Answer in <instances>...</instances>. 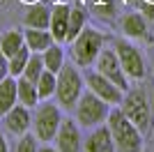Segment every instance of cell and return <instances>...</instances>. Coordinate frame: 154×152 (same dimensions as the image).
Returning a JSON list of instances; mask_svg holds the SVG:
<instances>
[{
    "mask_svg": "<svg viewBox=\"0 0 154 152\" xmlns=\"http://www.w3.org/2000/svg\"><path fill=\"white\" fill-rule=\"evenodd\" d=\"M113 51L117 53V60L122 65V71L131 81H143L145 78V60H143L140 49H136L127 39H117L113 44Z\"/></svg>",
    "mask_w": 154,
    "mask_h": 152,
    "instance_id": "cell-7",
    "label": "cell"
},
{
    "mask_svg": "<svg viewBox=\"0 0 154 152\" xmlns=\"http://www.w3.org/2000/svg\"><path fill=\"white\" fill-rule=\"evenodd\" d=\"M140 152H147V150H140Z\"/></svg>",
    "mask_w": 154,
    "mask_h": 152,
    "instance_id": "cell-29",
    "label": "cell"
},
{
    "mask_svg": "<svg viewBox=\"0 0 154 152\" xmlns=\"http://www.w3.org/2000/svg\"><path fill=\"white\" fill-rule=\"evenodd\" d=\"M32 108L23 106V104H14L5 115H2V120H5V129L12 136H23L26 131H30L32 127Z\"/></svg>",
    "mask_w": 154,
    "mask_h": 152,
    "instance_id": "cell-11",
    "label": "cell"
},
{
    "mask_svg": "<svg viewBox=\"0 0 154 152\" xmlns=\"http://www.w3.org/2000/svg\"><path fill=\"white\" fill-rule=\"evenodd\" d=\"M83 152H115V143L106 122L92 127V131L83 138Z\"/></svg>",
    "mask_w": 154,
    "mask_h": 152,
    "instance_id": "cell-12",
    "label": "cell"
},
{
    "mask_svg": "<svg viewBox=\"0 0 154 152\" xmlns=\"http://www.w3.org/2000/svg\"><path fill=\"white\" fill-rule=\"evenodd\" d=\"M103 42H106V37H103L101 32L85 25L83 30L76 35V39L69 42L74 65H78V67H90V65H94L99 51L103 49Z\"/></svg>",
    "mask_w": 154,
    "mask_h": 152,
    "instance_id": "cell-4",
    "label": "cell"
},
{
    "mask_svg": "<svg viewBox=\"0 0 154 152\" xmlns=\"http://www.w3.org/2000/svg\"><path fill=\"white\" fill-rule=\"evenodd\" d=\"M85 90V78L78 71V65L64 62L58 71V85H55V99L62 108H74Z\"/></svg>",
    "mask_w": 154,
    "mask_h": 152,
    "instance_id": "cell-2",
    "label": "cell"
},
{
    "mask_svg": "<svg viewBox=\"0 0 154 152\" xmlns=\"http://www.w3.org/2000/svg\"><path fill=\"white\" fill-rule=\"evenodd\" d=\"M88 25V12L83 5H71L69 7V28H67V42L76 39V35Z\"/></svg>",
    "mask_w": 154,
    "mask_h": 152,
    "instance_id": "cell-18",
    "label": "cell"
},
{
    "mask_svg": "<svg viewBox=\"0 0 154 152\" xmlns=\"http://www.w3.org/2000/svg\"><path fill=\"white\" fill-rule=\"evenodd\" d=\"M23 44H26V37H23L21 30H7L5 35L0 37V51H2L5 58H12Z\"/></svg>",
    "mask_w": 154,
    "mask_h": 152,
    "instance_id": "cell-21",
    "label": "cell"
},
{
    "mask_svg": "<svg viewBox=\"0 0 154 152\" xmlns=\"http://www.w3.org/2000/svg\"><path fill=\"white\" fill-rule=\"evenodd\" d=\"M39 150V141L35 134L26 131L23 136H19V143H16V152H37Z\"/></svg>",
    "mask_w": 154,
    "mask_h": 152,
    "instance_id": "cell-25",
    "label": "cell"
},
{
    "mask_svg": "<svg viewBox=\"0 0 154 152\" xmlns=\"http://www.w3.org/2000/svg\"><path fill=\"white\" fill-rule=\"evenodd\" d=\"M60 122H62L60 104L44 99L35 106V113H32V134L37 136L39 143H51L55 138V134H58Z\"/></svg>",
    "mask_w": 154,
    "mask_h": 152,
    "instance_id": "cell-3",
    "label": "cell"
},
{
    "mask_svg": "<svg viewBox=\"0 0 154 152\" xmlns=\"http://www.w3.org/2000/svg\"><path fill=\"white\" fill-rule=\"evenodd\" d=\"M147 30V25H145V19H143V14L138 12H129L122 16V32L127 37H143Z\"/></svg>",
    "mask_w": 154,
    "mask_h": 152,
    "instance_id": "cell-20",
    "label": "cell"
},
{
    "mask_svg": "<svg viewBox=\"0 0 154 152\" xmlns=\"http://www.w3.org/2000/svg\"><path fill=\"white\" fill-rule=\"evenodd\" d=\"M120 108L122 113L127 115L129 120L134 122L143 134L149 129V120H152V113H149V99H147V92L143 88H134V90H127L120 101Z\"/></svg>",
    "mask_w": 154,
    "mask_h": 152,
    "instance_id": "cell-6",
    "label": "cell"
},
{
    "mask_svg": "<svg viewBox=\"0 0 154 152\" xmlns=\"http://www.w3.org/2000/svg\"><path fill=\"white\" fill-rule=\"evenodd\" d=\"M28 58H30V49H28L26 44L21 46L12 58H7V62H9V76L19 78V76L23 74V69H26V65H28Z\"/></svg>",
    "mask_w": 154,
    "mask_h": 152,
    "instance_id": "cell-23",
    "label": "cell"
},
{
    "mask_svg": "<svg viewBox=\"0 0 154 152\" xmlns=\"http://www.w3.org/2000/svg\"><path fill=\"white\" fill-rule=\"evenodd\" d=\"M85 85H88L90 92H94L99 99H103L106 104H110V106H120V101H122V97H124L122 88H117L110 78H106V76L99 74L97 69L85 74Z\"/></svg>",
    "mask_w": 154,
    "mask_h": 152,
    "instance_id": "cell-9",
    "label": "cell"
},
{
    "mask_svg": "<svg viewBox=\"0 0 154 152\" xmlns=\"http://www.w3.org/2000/svg\"><path fill=\"white\" fill-rule=\"evenodd\" d=\"M42 60H44V67L48 71L58 74V71L62 69V65H64V51H62V46H60L58 42H53L46 51H42Z\"/></svg>",
    "mask_w": 154,
    "mask_h": 152,
    "instance_id": "cell-19",
    "label": "cell"
},
{
    "mask_svg": "<svg viewBox=\"0 0 154 152\" xmlns=\"http://www.w3.org/2000/svg\"><path fill=\"white\" fill-rule=\"evenodd\" d=\"M37 152H58V147H53V145H48V143H44V145H39Z\"/></svg>",
    "mask_w": 154,
    "mask_h": 152,
    "instance_id": "cell-27",
    "label": "cell"
},
{
    "mask_svg": "<svg viewBox=\"0 0 154 152\" xmlns=\"http://www.w3.org/2000/svg\"><path fill=\"white\" fill-rule=\"evenodd\" d=\"M19 104V97H16V78L14 76H5L0 81V118L14 106Z\"/></svg>",
    "mask_w": 154,
    "mask_h": 152,
    "instance_id": "cell-17",
    "label": "cell"
},
{
    "mask_svg": "<svg viewBox=\"0 0 154 152\" xmlns=\"http://www.w3.org/2000/svg\"><path fill=\"white\" fill-rule=\"evenodd\" d=\"M23 23L26 28H39V30H48V23H51V7L48 5H30L28 7L26 16H23Z\"/></svg>",
    "mask_w": 154,
    "mask_h": 152,
    "instance_id": "cell-14",
    "label": "cell"
},
{
    "mask_svg": "<svg viewBox=\"0 0 154 152\" xmlns=\"http://www.w3.org/2000/svg\"><path fill=\"white\" fill-rule=\"evenodd\" d=\"M67 28H69V5H55L51 7V23H48V30H51L53 39L58 44L67 42Z\"/></svg>",
    "mask_w": 154,
    "mask_h": 152,
    "instance_id": "cell-13",
    "label": "cell"
},
{
    "mask_svg": "<svg viewBox=\"0 0 154 152\" xmlns=\"http://www.w3.org/2000/svg\"><path fill=\"white\" fill-rule=\"evenodd\" d=\"M0 152H9V147H7V141H5V134L0 131Z\"/></svg>",
    "mask_w": 154,
    "mask_h": 152,
    "instance_id": "cell-28",
    "label": "cell"
},
{
    "mask_svg": "<svg viewBox=\"0 0 154 152\" xmlns=\"http://www.w3.org/2000/svg\"><path fill=\"white\" fill-rule=\"evenodd\" d=\"M115 143V152H140L143 150V131L122 113L120 106H110L106 120Z\"/></svg>",
    "mask_w": 154,
    "mask_h": 152,
    "instance_id": "cell-1",
    "label": "cell"
},
{
    "mask_svg": "<svg viewBox=\"0 0 154 152\" xmlns=\"http://www.w3.org/2000/svg\"><path fill=\"white\" fill-rule=\"evenodd\" d=\"M5 76H9V62H7V58L2 55V51H0V81H2Z\"/></svg>",
    "mask_w": 154,
    "mask_h": 152,
    "instance_id": "cell-26",
    "label": "cell"
},
{
    "mask_svg": "<svg viewBox=\"0 0 154 152\" xmlns=\"http://www.w3.org/2000/svg\"><path fill=\"white\" fill-rule=\"evenodd\" d=\"M55 85H58V74H53V71L44 69V71H42V76H39V81H37L39 101L55 97Z\"/></svg>",
    "mask_w": 154,
    "mask_h": 152,
    "instance_id": "cell-22",
    "label": "cell"
},
{
    "mask_svg": "<svg viewBox=\"0 0 154 152\" xmlns=\"http://www.w3.org/2000/svg\"><path fill=\"white\" fill-rule=\"evenodd\" d=\"M94 69L99 71V74H103L106 78H110L117 88H122L124 92H127L129 78H127V74L122 71V65H120L117 53L113 49H106V46H103V49L99 51V55H97V60H94Z\"/></svg>",
    "mask_w": 154,
    "mask_h": 152,
    "instance_id": "cell-8",
    "label": "cell"
},
{
    "mask_svg": "<svg viewBox=\"0 0 154 152\" xmlns=\"http://www.w3.org/2000/svg\"><path fill=\"white\" fill-rule=\"evenodd\" d=\"M23 37H26V46L32 53H42V51H46L55 42L51 30H39V28H28V30L23 32Z\"/></svg>",
    "mask_w": 154,
    "mask_h": 152,
    "instance_id": "cell-15",
    "label": "cell"
},
{
    "mask_svg": "<svg viewBox=\"0 0 154 152\" xmlns=\"http://www.w3.org/2000/svg\"><path fill=\"white\" fill-rule=\"evenodd\" d=\"M16 97H19V104L28 108H35L39 104V92H37V83L28 81L26 76H19L16 78Z\"/></svg>",
    "mask_w": 154,
    "mask_h": 152,
    "instance_id": "cell-16",
    "label": "cell"
},
{
    "mask_svg": "<svg viewBox=\"0 0 154 152\" xmlns=\"http://www.w3.org/2000/svg\"><path fill=\"white\" fill-rule=\"evenodd\" d=\"M74 113H76V122L85 129H92L97 125H103L108 120V113H110V104H106L103 99L90 92V90H83L81 99L76 101L74 106Z\"/></svg>",
    "mask_w": 154,
    "mask_h": 152,
    "instance_id": "cell-5",
    "label": "cell"
},
{
    "mask_svg": "<svg viewBox=\"0 0 154 152\" xmlns=\"http://www.w3.org/2000/svg\"><path fill=\"white\" fill-rule=\"evenodd\" d=\"M44 69H46V67H44V60H42V53H32V51H30L28 65H26V69H23V74H21V76H26L28 81L37 83Z\"/></svg>",
    "mask_w": 154,
    "mask_h": 152,
    "instance_id": "cell-24",
    "label": "cell"
},
{
    "mask_svg": "<svg viewBox=\"0 0 154 152\" xmlns=\"http://www.w3.org/2000/svg\"><path fill=\"white\" fill-rule=\"evenodd\" d=\"M58 152H83V134H81V125L71 118H62L58 127V134L53 138Z\"/></svg>",
    "mask_w": 154,
    "mask_h": 152,
    "instance_id": "cell-10",
    "label": "cell"
}]
</instances>
